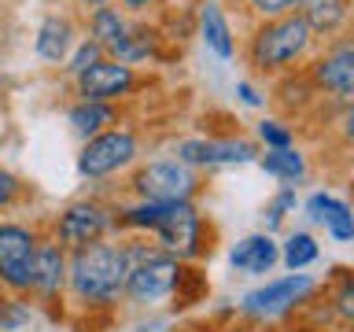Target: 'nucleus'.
<instances>
[{"label":"nucleus","instance_id":"obj_21","mask_svg":"<svg viewBox=\"0 0 354 332\" xmlns=\"http://www.w3.org/2000/svg\"><path fill=\"white\" fill-rule=\"evenodd\" d=\"M262 166V174L266 177H273V181H284V185H303L306 177H310V159H306V151L303 148H277V151H266L254 159Z\"/></svg>","mask_w":354,"mask_h":332},{"label":"nucleus","instance_id":"obj_16","mask_svg":"<svg viewBox=\"0 0 354 332\" xmlns=\"http://www.w3.org/2000/svg\"><path fill=\"white\" fill-rule=\"evenodd\" d=\"M162 26L159 22H144V19H129V30H126V37H122L115 48H107V59H115V63H126V66H140L144 63H155V59H162Z\"/></svg>","mask_w":354,"mask_h":332},{"label":"nucleus","instance_id":"obj_22","mask_svg":"<svg viewBox=\"0 0 354 332\" xmlns=\"http://www.w3.org/2000/svg\"><path fill=\"white\" fill-rule=\"evenodd\" d=\"M277 248H281V262H284L288 273H303L321 259V243H317L314 232H306V229H292L284 237V243H277Z\"/></svg>","mask_w":354,"mask_h":332},{"label":"nucleus","instance_id":"obj_1","mask_svg":"<svg viewBox=\"0 0 354 332\" xmlns=\"http://www.w3.org/2000/svg\"><path fill=\"white\" fill-rule=\"evenodd\" d=\"M115 232H133V237H151L159 251H166L177 262H199L214 251V225L196 207V199H177V203H133L115 210Z\"/></svg>","mask_w":354,"mask_h":332},{"label":"nucleus","instance_id":"obj_11","mask_svg":"<svg viewBox=\"0 0 354 332\" xmlns=\"http://www.w3.org/2000/svg\"><path fill=\"white\" fill-rule=\"evenodd\" d=\"M41 229L15 218H0V292L30 295L33 251H37Z\"/></svg>","mask_w":354,"mask_h":332},{"label":"nucleus","instance_id":"obj_20","mask_svg":"<svg viewBox=\"0 0 354 332\" xmlns=\"http://www.w3.org/2000/svg\"><path fill=\"white\" fill-rule=\"evenodd\" d=\"M126 30H129V15L118 4H107V8L85 11V33L82 37L96 41L100 48H104V55H107V48H115V44L126 37Z\"/></svg>","mask_w":354,"mask_h":332},{"label":"nucleus","instance_id":"obj_32","mask_svg":"<svg viewBox=\"0 0 354 332\" xmlns=\"http://www.w3.org/2000/svg\"><path fill=\"white\" fill-rule=\"evenodd\" d=\"M332 199H336V192H328V188H317V192H310L303 199V210H306V218L314 221V225H321V218H325V210H328Z\"/></svg>","mask_w":354,"mask_h":332},{"label":"nucleus","instance_id":"obj_34","mask_svg":"<svg viewBox=\"0 0 354 332\" xmlns=\"http://www.w3.org/2000/svg\"><path fill=\"white\" fill-rule=\"evenodd\" d=\"M115 4L126 11L129 19H140V15H148V11H155L162 4V0H115Z\"/></svg>","mask_w":354,"mask_h":332},{"label":"nucleus","instance_id":"obj_2","mask_svg":"<svg viewBox=\"0 0 354 332\" xmlns=\"http://www.w3.org/2000/svg\"><path fill=\"white\" fill-rule=\"evenodd\" d=\"M126 273H129V255L126 243L100 240L88 248L66 251V295L77 310H115L126 292Z\"/></svg>","mask_w":354,"mask_h":332},{"label":"nucleus","instance_id":"obj_35","mask_svg":"<svg viewBox=\"0 0 354 332\" xmlns=\"http://www.w3.org/2000/svg\"><path fill=\"white\" fill-rule=\"evenodd\" d=\"M177 332H221L218 325H207V321H199V325H185V329H177Z\"/></svg>","mask_w":354,"mask_h":332},{"label":"nucleus","instance_id":"obj_6","mask_svg":"<svg viewBox=\"0 0 354 332\" xmlns=\"http://www.w3.org/2000/svg\"><path fill=\"white\" fill-rule=\"evenodd\" d=\"M140 163V129H133L129 122H118L96 137L82 140L77 148V174L85 181H107L133 170Z\"/></svg>","mask_w":354,"mask_h":332},{"label":"nucleus","instance_id":"obj_18","mask_svg":"<svg viewBox=\"0 0 354 332\" xmlns=\"http://www.w3.org/2000/svg\"><path fill=\"white\" fill-rule=\"evenodd\" d=\"M281 262V248H277L273 232H248L229 248V266L243 277H266L273 273V266Z\"/></svg>","mask_w":354,"mask_h":332},{"label":"nucleus","instance_id":"obj_28","mask_svg":"<svg viewBox=\"0 0 354 332\" xmlns=\"http://www.w3.org/2000/svg\"><path fill=\"white\" fill-rule=\"evenodd\" d=\"M328 310L343 325L354 317V277H351V270H336V281H332V292H328Z\"/></svg>","mask_w":354,"mask_h":332},{"label":"nucleus","instance_id":"obj_29","mask_svg":"<svg viewBox=\"0 0 354 332\" xmlns=\"http://www.w3.org/2000/svg\"><path fill=\"white\" fill-rule=\"evenodd\" d=\"M100 59H104V48H100L96 41H88V37H77V44L71 48V55H66V63H63V74L74 82L77 74H85L88 66L100 63Z\"/></svg>","mask_w":354,"mask_h":332},{"label":"nucleus","instance_id":"obj_5","mask_svg":"<svg viewBox=\"0 0 354 332\" xmlns=\"http://www.w3.org/2000/svg\"><path fill=\"white\" fill-rule=\"evenodd\" d=\"M321 292V284L310 273H284L273 277L259 288H251L248 295L240 299V317L254 321V325H273L295 310H303L314 303V295Z\"/></svg>","mask_w":354,"mask_h":332},{"label":"nucleus","instance_id":"obj_15","mask_svg":"<svg viewBox=\"0 0 354 332\" xmlns=\"http://www.w3.org/2000/svg\"><path fill=\"white\" fill-rule=\"evenodd\" d=\"M196 37L203 41V48L210 55H218L221 63H232L240 52L236 44V30L229 22V11L218 4V0H203L196 8Z\"/></svg>","mask_w":354,"mask_h":332},{"label":"nucleus","instance_id":"obj_30","mask_svg":"<svg viewBox=\"0 0 354 332\" xmlns=\"http://www.w3.org/2000/svg\"><path fill=\"white\" fill-rule=\"evenodd\" d=\"M243 8L251 11L254 22H266V19H281V15H292L299 8V0H243Z\"/></svg>","mask_w":354,"mask_h":332},{"label":"nucleus","instance_id":"obj_3","mask_svg":"<svg viewBox=\"0 0 354 332\" xmlns=\"http://www.w3.org/2000/svg\"><path fill=\"white\" fill-rule=\"evenodd\" d=\"M314 52L317 41L310 37V30L295 11L281 19L254 22L248 41H243V59L259 77H284L292 71H303Z\"/></svg>","mask_w":354,"mask_h":332},{"label":"nucleus","instance_id":"obj_33","mask_svg":"<svg viewBox=\"0 0 354 332\" xmlns=\"http://www.w3.org/2000/svg\"><path fill=\"white\" fill-rule=\"evenodd\" d=\"M236 100L243 107H254V111H262L266 104H270V96H266L254 82H236Z\"/></svg>","mask_w":354,"mask_h":332},{"label":"nucleus","instance_id":"obj_4","mask_svg":"<svg viewBox=\"0 0 354 332\" xmlns=\"http://www.w3.org/2000/svg\"><path fill=\"white\" fill-rule=\"evenodd\" d=\"M129 255V273H126V292H122V303L137 306V310H151L166 303L177 288V277H181V266L170 259L166 251H159L155 243H148V237L137 240H122Z\"/></svg>","mask_w":354,"mask_h":332},{"label":"nucleus","instance_id":"obj_25","mask_svg":"<svg viewBox=\"0 0 354 332\" xmlns=\"http://www.w3.org/2000/svg\"><path fill=\"white\" fill-rule=\"evenodd\" d=\"M321 225H325V232L336 243H351L354 240V210H351V203L347 199H332L328 203V210H325V218H321Z\"/></svg>","mask_w":354,"mask_h":332},{"label":"nucleus","instance_id":"obj_27","mask_svg":"<svg viewBox=\"0 0 354 332\" xmlns=\"http://www.w3.org/2000/svg\"><path fill=\"white\" fill-rule=\"evenodd\" d=\"M254 144L266 151H277V148H292L295 144V129H292V122H284V118H270L266 115L259 126H254Z\"/></svg>","mask_w":354,"mask_h":332},{"label":"nucleus","instance_id":"obj_14","mask_svg":"<svg viewBox=\"0 0 354 332\" xmlns=\"http://www.w3.org/2000/svg\"><path fill=\"white\" fill-rule=\"evenodd\" d=\"M77 37H82V30H77V22L71 11H48L41 22H37V33H33V52H37L41 63L48 66H63L66 55H71V48L77 44Z\"/></svg>","mask_w":354,"mask_h":332},{"label":"nucleus","instance_id":"obj_36","mask_svg":"<svg viewBox=\"0 0 354 332\" xmlns=\"http://www.w3.org/2000/svg\"><path fill=\"white\" fill-rule=\"evenodd\" d=\"M85 11H93V8H107V4H115V0H77Z\"/></svg>","mask_w":354,"mask_h":332},{"label":"nucleus","instance_id":"obj_17","mask_svg":"<svg viewBox=\"0 0 354 332\" xmlns=\"http://www.w3.org/2000/svg\"><path fill=\"white\" fill-rule=\"evenodd\" d=\"M295 15L303 19L310 37L317 44H328L347 33L351 26V0H299Z\"/></svg>","mask_w":354,"mask_h":332},{"label":"nucleus","instance_id":"obj_7","mask_svg":"<svg viewBox=\"0 0 354 332\" xmlns=\"http://www.w3.org/2000/svg\"><path fill=\"white\" fill-rule=\"evenodd\" d=\"M129 192L148 203H177V199H196L203 192V174L192 166L177 163L174 155L137 163L129 174Z\"/></svg>","mask_w":354,"mask_h":332},{"label":"nucleus","instance_id":"obj_19","mask_svg":"<svg viewBox=\"0 0 354 332\" xmlns=\"http://www.w3.org/2000/svg\"><path fill=\"white\" fill-rule=\"evenodd\" d=\"M118 122H122L118 104H88V100H74V104L66 107V126H71V133L77 140L96 137V133L118 126Z\"/></svg>","mask_w":354,"mask_h":332},{"label":"nucleus","instance_id":"obj_26","mask_svg":"<svg viewBox=\"0 0 354 332\" xmlns=\"http://www.w3.org/2000/svg\"><path fill=\"white\" fill-rule=\"evenodd\" d=\"M295 207H299L295 185H281V192H277L262 210V232H277L288 221V214H295Z\"/></svg>","mask_w":354,"mask_h":332},{"label":"nucleus","instance_id":"obj_31","mask_svg":"<svg viewBox=\"0 0 354 332\" xmlns=\"http://www.w3.org/2000/svg\"><path fill=\"white\" fill-rule=\"evenodd\" d=\"M22 196H26L22 177L15 170H8V166H0V210H11Z\"/></svg>","mask_w":354,"mask_h":332},{"label":"nucleus","instance_id":"obj_12","mask_svg":"<svg viewBox=\"0 0 354 332\" xmlns=\"http://www.w3.org/2000/svg\"><path fill=\"white\" fill-rule=\"evenodd\" d=\"M148 85L137 66H126V63H115V59H100L93 63L85 74L74 77V96L77 100H88V104H126Z\"/></svg>","mask_w":354,"mask_h":332},{"label":"nucleus","instance_id":"obj_24","mask_svg":"<svg viewBox=\"0 0 354 332\" xmlns=\"http://www.w3.org/2000/svg\"><path fill=\"white\" fill-rule=\"evenodd\" d=\"M210 292V284H207V277L196 270V266H181V277H177V288H174V306L177 310H185V306H192V303H203Z\"/></svg>","mask_w":354,"mask_h":332},{"label":"nucleus","instance_id":"obj_37","mask_svg":"<svg viewBox=\"0 0 354 332\" xmlns=\"http://www.w3.org/2000/svg\"><path fill=\"white\" fill-rule=\"evenodd\" d=\"M266 332H270V329H266Z\"/></svg>","mask_w":354,"mask_h":332},{"label":"nucleus","instance_id":"obj_9","mask_svg":"<svg viewBox=\"0 0 354 332\" xmlns=\"http://www.w3.org/2000/svg\"><path fill=\"white\" fill-rule=\"evenodd\" d=\"M262 155V148L251 137H240V133H229V137H181L174 140V159L192 166V170H221V166H248Z\"/></svg>","mask_w":354,"mask_h":332},{"label":"nucleus","instance_id":"obj_8","mask_svg":"<svg viewBox=\"0 0 354 332\" xmlns=\"http://www.w3.org/2000/svg\"><path fill=\"white\" fill-rule=\"evenodd\" d=\"M111 232H115V207L96 199V196L71 199L48 225V237L63 251H77V248H88V243H100Z\"/></svg>","mask_w":354,"mask_h":332},{"label":"nucleus","instance_id":"obj_10","mask_svg":"<svg viewBox=\"0 0 354 332\" xmlns=\"http://www.w3.org/2000/svg\"><path fill=\"white\" fill-rule=\"evenodd\" d=\"M303 71L310 77V85L317 89V96H328L339 107H351V100H354V41L347 33L310 55V63Z\"/></svg>","mask_w":354,"mask_h":332},{"label":"nucleus","instance_id":"obj_13","mask_svg":"<svg viewBox=\"0 0 354 332\" xmlns=\"http://www.w3.org/2000/svg\"><path fill=\"white\" fill-rule=\"evenodd\" d=\"M63 295H66V251L48 237V232H41L37 251H33L30 299L41 303L55 317V314H63Z\"/></svg>","mask_w":354,"mask_h":332},{"label":"nucleus","instance_id":"obj_23","mask_svg":"<svg viewBox=\"0 0 354 332\" xmlns=\"http://www.w3.org/2000/svg\"><path fill=\"white\" fill-rule=\"evenodd\" d=\"M33 299L30 295H11V292H0V332H22L30 329L33 321Z\"/></svg>","mask_w":354,"mask_h":332}]
</instances>
